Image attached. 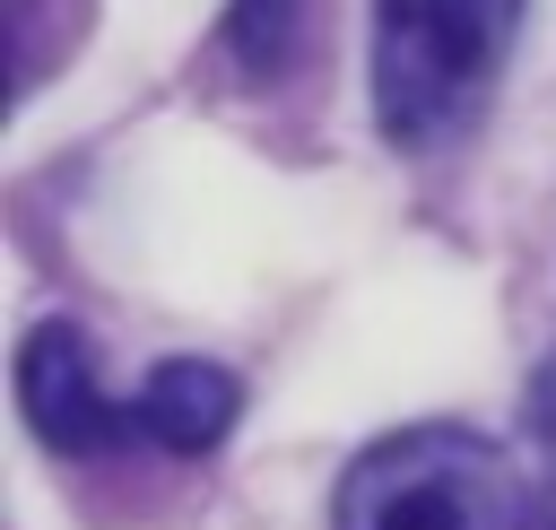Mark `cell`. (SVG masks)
Segmentation results:
<instances>
[{"label": "cell", "mask_w": 556, "mask_h": 530, "mask_svg": "<svg viewBox=\"0 0 556 530\" xmlns=\"http://www.w3.org/2000/svg\"><path fill=\"white\" fill-rule=\"evenodd\" d=\"M539 495L513 452L469 426H400L374 434L330 495V530H521Z\"/></svg>", "instance_id": "cell-2"}, {"label": "cell", "mask_w": 556, "mask_h": 530, "mask_svg": "<svg viewBox=\"0 0 556 530\" xmlns=\"http://www.w3.org/2000/svg\"><path fill=\"white\" fill-rule=\"evenodd\" d=\"M235 408H243V391H235V374L208 365V356H165V365L130 391L139 434L165 443V452H217L226 426H235Z\"/></svg>", "instance_id": "cell-4"}, {"label": "cell", "mask_w": 556, "mask_h": 530, "mask_svg": "<svg viewBox=\"0 0 556 530\" xmlns=\"http://www.w3.org/2000/svg\"><path fill=\"white\" fill-rule=\"evenodd\" d=\"M530 495H539V513L556 521V365H547L539 391H530Z\"/></svg>", "instance_id": "cell-6"}, {"label": "cell", "mask_w": 556, "mask_h": 530, "mask_svg": "<svg viewBox=\"0 0 556 530\" xmlns=\"http://www.w3.org/2000/svg\"><path fill=\"white\" fill-rule=\"evenodd\" d=\"M295 26H304V0H235L226 43H235L252 70H278V61H287V43H295Z\"/></svg>", "instance_id": "cell-5"}, {"label": "cell", "mask_w": 556, "mask_h": 530, "mask_svg": "<svg viewBox=\"0 0 556 530\" xmlns=\"http://www.w3.org/2000/svg\"><path fill=\"white\" fill-rule=\"evenodd\" d=\"M17 408H26V426L52 452H104V443L139 434L130 400L104 391L96 339L78 321H35L26 330V348H17Z\"/></svg>", "instance_id": "cell-3"}, {"label": "cell", "mask_w": 556, "mask_h": 530, "mask_svg": "<svg viewBox=\"0 0 556 530\" xmlns=\"http://www.w3.org/2000/svg\"><path fill=\"white\" fill-rule=\"evenodd\" d=\"M530 0H374V122L391 148L452 139L504 78Z\"/></svg>", "instance_id": "cell-1"}]
</instances>
